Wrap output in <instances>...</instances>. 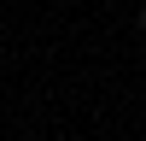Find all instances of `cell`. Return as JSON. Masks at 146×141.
<instances>
[{"label":"cell","mask_w":146,"mask_h":141,"mask_svg":"<svg viewBox=\"0 0 146 141\" xmlns=\"http://www.w3.org/2000/svg\"><path fill=\"white\" fill-rule=\"evenodd\" d=\"M140 30H146V6H140Z\"/></svg>","instance_id":"obj_1"}]
</instances>
